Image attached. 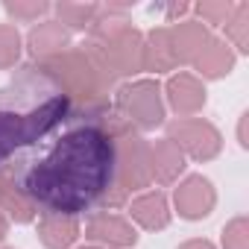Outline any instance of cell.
Segmentation results:
<instances>
[{
    "label": "cell",
    "mask_w": 249,
    "mask_h": 249,
    "mask_svg": "<svg viewBox=\"0 0 249 249\" xmlns=\"http://www.w3.org/2000/svg\"><path fill=\"white\" fill-rule=\"evenodd\" d=\"M117 167V147L103 120L71 108L65 120L18 153L0 173L41 211L76 217L114 188Z\"/></svg>",
    "instance_id": "obj_1"
},
{
    "label": "cell",
    "mask_w": 249,
    "mask_h": 249,
    "mask_svg": "<svg viewBox=\"0 0 249 249\" xmlns=\"http://www.w3.org/2000/svg\"><path fill=\"white\" fill-rule=\"evenodd\" d=\"M73 103L56 73L21 65L0 82V170L71 114Z\"/></svg>",
    "instance_id": "obj_2"
}]
</instances>
